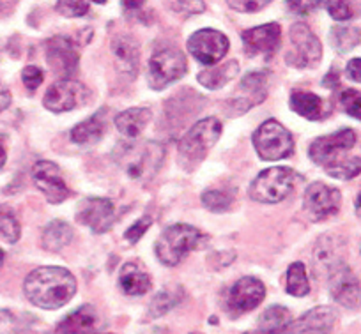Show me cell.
<instances>
[{
    "instance_id": "cell-1",
    "label": "cell",
    "mask_w": 361,
    "mask_h": 334,
    "mask_svg": "<svg viewBox=\"0 0 361 334\" xmlns=\"http://www.w3.org/2000/svg\"><path fill=\"white\" fill-rule=\"evenodd\" d=\"M23 292L37 308L59 309L75 297L76 280L64 267H37L23 281Z\"/></svg>"
},
{
    "instance_id": "cell-2",
    "label": "cell",
    "mask_w": 361,
    "mask_h": 334,
    "mask_svg": "<svg viewBox=\"0 0 361 334\" xmlns=\"http://www.w3.org/2000/svg\"><path fill=\"white\" fill-rule=\"evenodd\" d=\"M221 135V123L216 117H207L190 128L179 142V165L192 172L206 159Z\"/></svg>"
},
{
    "instance_id": "cell-3",
    "label": "cell",
    "mask_w": 361,
    "mask_h": 334,
    "mask_svg": "<svg viewBox=\"0 0 361 334\" xmlns=\"http://www.w3.org/2000/svg\"><path fill=\"white\" fill-rule=\"evenodd\" d=\"M116 159L135 180H149L156 175L165 159V149L158 142L147 144H121L116 149Z\"/></svg>"
},
{
    "instance_id": "cell-4",
    "label": "cell",
    "mask_w": 361,
    "mask_h": 334,
    "mask_svg": "<svg viewBox=\"0 0 361 334\" xmlns=\"http://www.w3.org/2000/svg\"><path fill=\"white\" fill-rule=\"evenodd\" d=\"M200 239L202 234L199 228L186 223H176L172 227L165 228L156 241V256L163 266H179L186 255L199 246Z\"/></svg>"
},
{
    "instance_id": "cell-5",
    "label": "cell",
    "mask_w": 361,
    "mask_h": 334,
    "mask_svg": "<svg viewBox=\"0 0 361 334\" xmlns=\"http://www.w3.org/2000/svg\"><path fill=\"white\" fill-rule=\"evenodd\" d=\"M298 175L289 166H271L260 172L250 186V197L259 204H279L296 186Z\"/></svg>"
},
{
    "instance_id": "cell-6",
    "label": "cell",
    "mask_w": 361,
    "mask_h": 334,
    "mask_svg": "<svg viewBox=\"0 0 361 334\" xmlns=\"http://www.w3.org/2000/svg\"><path fill=\"white\" fill-rule=\"evenodd\" d=\"M253 147L264 161H280L294 152V138L290 131L279 120L269 119L259 126L252 137Z\"/></svg>"
},
{
    "instance_id": "cell-7",
    "label": "cell",
    "mask_w": 361,
    "mask_h": 334,
    "mask_svg": "<svg viewBox=\"0 0 361 334\" xmlns=\"http://www.w3.org/2000/svg\"><path fill=\"white\" fill-rule=\"evenodd\" d=\"M188 71V62L185 54L177 48H161L154 51L149 61L147 80L149 87L154 90H163L173 82L180 80Z\"/></svg>"
},
{
    "instance_id": "cell-8",
    "label": "cell",
    "mask_w": 361,
    "mask_h": 334,
    "mask_svg": "<svg viewBox=\"0 0 361 334\" xmlns=\"http://www.w3.org/2000/svg\"><path fill=\"white\" fill-rule=\"evenodd\" d=\"M293 50L286 55L287 64L298 69H312L322 61V44L305 23H294L289 30Z\"/></svg>"
},
{
    "instance_id": "cell-9",
    "label": "cell",
    "mask_w": 361,
    "mask_h": 334,
    "mask_svg": "<svg viewBox=\"0 0 361 334\" xmlns=\"http://www.w3.org/2000/svg\"><path fill=\"white\" fill-rule=\"evenodd\" d=\"M356 133L349 128H343V130L335 131L331 135L315 138L308 149V156L315 165H321L326 168V166L347 158L345 152L356 145Z\"/></svg>"
},
{
    "instance_id": "cell-10",
    "label": "cell",
    "mask_w": 361,
    "mask_h": 334,
    "mask_svg": "<svg viewBox=\"0 0 361 334\" xmlns=\"http://www.w3.org/2000/svg\"><path fill=\"white\" fill-rule=\"evenodd\" d=\"M90 90L76 80H59L50 89L47 90L43 97V106L54 113L62 111H71L76 106H82L89 101Z\"/></svg>"
},
{
    "instance_id": "cell-11",
    "label": "cell",
    "mask_w": 361,
    "mask_h": 334,
    "mask_svg": "<svg viewBox=\"0 0 361 334\" xmlns=\"http://www.w3.org/2000/svg\"><path fill=\"white\" fill-rule=\"evenodd\" d=\"M76 221L89 227L92 234H105L116 221V205L102 197H87L76 207Z\"/></svg>"
},
{
    "instance_id": "cell-12",
    "label": "cell",
    "mask_w": 361,
    "mask_h": 334,
    "mask_svg": "<svg viewBox=\"0 0 361 334\" xmlns=\"http://www.w3.org/2000/svg\"><path fill=\"white\" fill-rule=\"evenodd\" d=\"M264 297H266V287L262 281L253 276H245L235 281L228 290L225 308L228 315L235 318L255 309L264 301Z\"/></svg>"
},
{
    "instance_id": "cell-13",
    "label": "cell",
    "mask_w": 361,
    "mask_h": 334,
    "mask_svg": "<svg viewBox=\"0 0 361 334\" xmlns=\"http://www.w3.org/2000/svg\"><path fill=\"white\" fill-rule=\"evenodd\" d=\"M188 51L195 61L204 66H213L227 55L231 43L224 32L214 29H202L192 34L188 39Z\"/></svg>"
},
{
    "instance_id": "cell-14",
    "label": "cell",
    "mask_w": 361,
    "mask_h": 334,
    "mask_svg": "<svg viewBox=\"0 0 361 334\" xmlns=\"http://www.w3.org/2000/svg\"><path fill=\"white\" fill-rule=\"evenodd\" d=\"M342 204V194L336 187L324 183H312L305 191L303 207L314 221L335 216Z\"/></svg>"
},
{
    "instance_id": "cell-15",
    "label": "cell",
    "mask_w": 361,
    "mask_h": 334,
    "mask_svg": "<svg viewBox=\"0 0 361 334\" xmlns=\"http://www.w3.org/2000/svg\"><path fill=\"white\" fill-rule=\"evenodd\" d=\"M44 51H47V62L59 80H69L75 75L80 57L71 39L64 36L50 37L44 44Z\"/></svg>"
},
{
    "instance_id": "cell-16",
    "label": "cell",
    "mask_w": 361,
    "mask_h": 334,
    "mask_svg": "<svg viewBox=\"0 0 361 334\" xmlns=\"http://www.w3.org/2000/svg\"><path fill=\"white\" fill-rule=\"evenodd\" d=\"M32 179L37 190L50 204H61L69 197V190L62 179L61 168L51 161H37L32 166Z\"/></svg>"
},
{
    "instance_id": "cell-17",
    "label": "cell",
    "mask_w": 361,
    "mask_h": 334,
    "mask_svg": "<svg viewBox=\"0 0 361 334\" xmlns=\"http://www.w3.org/2000/svg\"><path fill=\"white\" fill-rule=\"evenodd\" d=\"M329 292H331V297L345 308L353 309L360 304V281H357L356 274L345 266V262L340 264L329 273Z\"/></svg>"
},
{
    "instance_id": "cell-18",
    "label": "cell",
    "mask_w": 361,
    "mask_h": 334,
    "mask_svg": "<svg viewBox=\"0 0 361 334\" xmlns=\"http://www.w3.org/2000/svg\"><path fill=\"white\" fill-rule=\"evenodd\" d=\"M241 92H245L246 96H238L232 101L227 103V110H234L231 113V117L243 116L252 106L262 103L267 97V75L266 73H248L245 78L241 80V85H239Z\"/></svg>"
},
{
    "instance_id": "cell-19",
    "label": "cell",
    "mask_w": 361,
    "mask_h": 334,
    "mask_svg": "<svg viewBox=\"0 0 361 334\" xmlns=\"http://www.w3.org/2000/svg\"><path fill=\"white\" fill-rule=\"evenodd\" d=\"M280 37H282V27L276 22L253 27L241 34L243 47L250 57L259 54H273L280 47Z\"/></svg>"
},
{
    "instance_id": "cell-20",
    "label": "cell",
    "mask_w": 361,
    "mask_h": 334,
    "mask_svg": "<svg viewBox=\"0 0 361 334\" xmlns=\"http://www.w3.org/2000/svg\"><path fill=\"white\" fill-rule=\"evenodd\" d=\"M338 313L329 306H315L293 322L286 334H331Z\"/></svg>"
},
{
    "instance_id": "cell-21",
    "label": "cell",
    "mask_w": 361,
    "mask_h": 334,
    "mask_svg": "<svg viewBox=\"0 0 361 334\" xmlns=\"http://www.w3.org/2000/svg\"><path fill=\"white\" fill-rule=\"evenodd\" d=\"M98 313L94 306L85 304L76 308L59 322L55 334H96L98 330Z\"/></svg>"
},
{
    "instance_id": "cell-22",
    "label": "cell",
    "mask_w": 361,
    "mask_h": 334,
    "mask_svg": "<svg viewBox=\"0 0 361 334\" xmlns=\"http://www.w3.org/2000/svg\"><path fill=\"white\" fill-rule=\"evenodd\" d=\"M112 51L117 68L128 78H135L138 62H140V47L131 36H119L112 41Z\"/></svg>"
},
{
    "instance_id": "cell-23",
    "label": "cell",
    "mask_w": 361,
    "mask_h": 334,
    "mask_svg": "<svg viewBox=\"0 0 361 334\" xmlns=\"http://www.w3.org/2000/svg\"><path fill=\"white\" fill-rule=\"evenodd\" d=\"M293 322V313L286 306L273 304L264 309L262 315L257 320L255 329L248 330L245 334H286Z\"/></svg>"
},
{
    "instance_id": "cell-24",
    "label": "cell",
    "mask_w": 361,
    "mask_h": 334,
    "mask_svg": "<svg viewBox=\"0 0 361 334\" xmlns=\"http://www.w3.org/2000/svg\"><path fill=\"white\" fill-rule=\"evenodd\" d=\"M290 108L298 116L305 117L308 120H321L329 116L328 104L324 99L314 92H305V90H294L290 94Z\"/></svg>"
},
{
    "instance_id": "cell-25",
    "label": "cell",
    "mask_w": 361,
    "mask_h": 334,
    "mask_svg": "<svg viewBox=\"0 0 361 334\" xmlns=\"http://www.w3.org/2000/svg\"><path fill=\"white\" fill-rule=\"evenodd\" d=\"M106 124H109V120H106V108H102L98 113L90 116L83 123L76 124L71 130V133H69V137H71V142H75L78 145L96 144L105 135Z\"/></svg>"
},
{
    "instance_id": "cell-26",
    "label": "cell",
    "mask_w": 361,
    "mask_h": 334,
    "mask_svg": "<svg viewBox=\"0 0 361 334\" xmlns=\"http://www.w3.org/2000/svg\"><path fill=\"white\" fill-rule=\"evenodd\" d=\"M152 119V111L149 108H130V110L121 111L116 117V128L123 137L128 140H135L142 135V131L147 128Z\"/></svg>"
},
{
    "instance_id": "cell-27",
    "label": "cell",
    "mask_w": 361,
    "mask_h": 334,
    "mask_svg": "<svg viewBox=\"0 0 361 334\" xmlns=\"http://www.w3.org/2000/svg\"><path fill=\"white\" fill-rule=\"evenodd\" d=\"M119 287L126 295H144L151 290L152 281L140 264H124L119 274Z\"/></svg>"
},
{
    "instance_id": "cell-28",
    "label": "cell",
    "mask_w": 361,
    "mask_h": 334,
    "mask_svg": "<svg viewBox=\"0 0 361 334\" xmlns=\"http://www.w3.org/2000/svg\"><path fill=\"white\" fill-rule=\"evenodd\" d=\"M73 235H75V232L68 223L62 221V219H54L44 227L41 245L47 252H61L66 246L71 245Z\"/></svg>"
},
{
    "instance_id": "cell-29",
    "label": "cell",
    "mask_w": 361,
    "mask_h": 334,
    "mask_svg": "<svg viewBox=\"0 0 361 334\" xmlns=\"http://www.w3.org/2000/svg\"><path fill=\"white\" fill-rule=\"evenodd\" d=\"M239 73V62L238 61H228L225 64L216 66V68L204 69V71L199 73L197 80H199L200 85H204L209 90H218L221 87L227 85L228 82L238 76Z\"/></svg>"
},
{
    "instance_id": "cell-30",
    "label": "cell",
    "mask_w": 361,
    "mask_h": 334,
    "mask_svg": "<svg viewBox=\"0 0 361 334\" xmlns=\"http://www.w3.org/2000/svg\"><path fill=\"white\" fill-rule=\"evenodd\" d=\"M314 259L317 267H322L326 273H331L335 267H338L340 264H343L342 256H340L338 246H336V241L333 239V235H324L321 241L315 246Z\"/></svg>"
},
{
    "instance_id": "cell-31",
    "label": "cell",
    "mask_w": 361,
    "mask_h": 334,
    "mask_svg": "<svg viewBox=\"0 0 361 334\" xmlns=\"http://www.w3.org/2000/svg\"><path fill=\"white\" fill-rule=\"evenodd\" d=\"M361 30L353 25H335L329 30V43L338 54H349L360 44Z\"/></svg>"
},
{
    "instance_id": "cell-32",
    "label": "cell",
    "mask_w": 361,
    "mask_h": 334,
    "mask_svg": "<svg viewBox=\"0 0 361 334\" xmlns=\"http://www.w3.org/2000/svg\"><path fill=\"white\" fill-rule=\"evenodd\" d=\"M183 301V288L180 287H169L159 290L158 294L152 297L151 306H149V316L158 318L169 313L170 309L176 308L179 302Z\"/></svg>"
},
{
    "instance_id": "cell-33",
    "label": "cell",
    "mask_w": 361,
    "mask_h": 334,
    "mask_svg": "<svg viewBox=\"0 0 361 334\" xmlns=\"http://www.w3.org/2000/svg\"><path fill=\"white\" fill-rule=\"evenodd\" d=\"M286 290L294 297H305L310 294V283H308L307 267L301 262L290 264L286 276Z\"/></svg>"
},
{
    "instance_id": "cell-34",
    "label": "cell",
    "mask_w": 361,
    "mask_h": 334,
    "mask_svg": "<svg viewBox=\"0 0 361 334\" xmlns=\"http://www.w3.org/2000/svg\"><path fill=\"white\" fill-rule=\"evenodd\" d=\"M22 235L20 221L15 211L8 205H0V239L9 245H15Z\"/></svg>"
},
{
    "instance_id": "cell-35",
    "label": "cell",
    "mask_w": 361,
    "mask_h": 334,
    "mask_svg": "<svg viewBox=\"0 0 361 334\" xmlns=\"http://www.w3.org/2000/svg\"><path fill=\"white\" fill-rule=\"evenodd\" d=\"M324 170L333 179L350 180L361 173V158H357V156H347V158L326 166Z\"/></svg>"
},
{
    "instance_id": "cell-36",
    "label": "cell",
    "mask_w": 361,
    "mask_h": 334,
    "mask_svg": "<svg viewBox=\"0 0 361 334\" xmlns=\"http://www.w3.org/2000/svg\"><path fill=\"white\" fill-rule=\"evenodd\" d=\"M202 204L211 212H224L232 205V194L221 190H207L202 193Z\"/></svg>"
},
{
    "instance_id": "cell-37",
    "label": "cell",
    "mask_w": 361,
    "mask_h": 334,
    "mask_svg": "<svg viewBox=\"0 0 361 334\" xmlns=\"http://www.w3.org/2000/svg\"><path fill=\"white\" fill-rule=\"evenodd\" d=\"M90 0H59L55 9L66 18H80L89 13Z\"/></svg>"
},
{
    "instance_id": "cell-38",
    "label": "cell",
    "mask_w": 361,
    "mask_h": 334,
    "mask_svg": "<svg viewBox=\"0 0 361 334\" xmlns=\"http://www.w3.org/2000/svg\"><path fill=\"white\" fill-rule=\"evenodd\" d=\"M340 104L347 116L354 117L361 123V92L354 89H345L340 94Z\"/></svg>"
},
{
    "instance_id": "cell-39",
    "label": "cell",
    "mask_w": 361,
    "mask_h": 334,
    "mask_svg": "<svg viewBox=\"0 0 361 334\" xmlns=\"http://www.w3.org/2000/svg\"><path fill=\"white\" fill-rule=\"evenodd\" d=\"M326 9H328V15L336 22H347L354 16L353 6L349 4V0H328Z\"/></svg>"
},
{
    "instance_id": "cell-40",
    "label": "cell",
    "mask_w": 361,
    "mask_h": 334,
    "mask_svg": "<svg viewBox=\"0 0 361 334\" xmlns=\"http://www.w3.org/2000/svg\"><path fill=\"white\" fill-rule=\"evenodd\" d=\"M273 0H227V4L238 13H259Z\"/></svg>"
},
{
    "instance_id": "cell-41",
    "label": "cell",
    "mask_w": 361,
    "mask_h": 334,
    "mask_svg": "<svg viewBox=\"0 0 361 334\" xmlns=\"http://www.w3.org/2000/svg\"><path fill=\"white\" fill-rule=\"evenodd\" d=\"M173 11L180 16H193L206 11L204 0H177L173 4Z\"/></svg>"
},
{
    "instance_id": "cell-42",
    "label": "cell",
    "mask_w": 361,
    "mask_h": 334,
    "mask_svg": "<svg viewBox=\"0 0 361 334\" xmlns=\"http://www.w3.org/2000/svg\"><path fill=\"white\" fill-rule=\"evenodd\" d=\"M152 219L149 218V216H145V218L138 219V221H135L133 225H131L130 228H128L126 232H124V239H126L128 242H131V245H135V242L140 241L142 237H144L145 232L149 230V227H151Z\"/></svg>"
},
{
    "instance_id": "cell-43",
    "label": "cell",
    "mask_w": 361,
    "mask_h": 334,
    "mask_svg": "<svg viewBox=\"0 0 361 334\" xmlns=\"http://www.w3.org/2000/svg\"><path fill=\"white\" fill-rule=\"evenodd\" d=\"M22 80L23 85H25L30 92H34L36 89H39V85L44 80L43 69L37 68V66H27L22 71Z\"/></svg>"
},
{
    "instance_id": "cell-44",
    "label": "cell",
    "mask_w": 361,
    "mask_h": 334,
    "mask_svg": "<svg viewBox=\"0 0 361 334\" xmlns=\"http://www.w3.org/2000/svg\"><path fill=\"white\" fill-rule=\"evenodd\" d=\"M20 322L9 309H0V334H18Z\"/></svg>"
},
{
    "instance_id": "cell-45",
    "label": "cell",
    "mask_w": 361,
    "mask_h": 334,
    "mask_svg": "<svg viewBox=\"0 0 361 334\" xmlns=\"http://www.w3.org/2000/svg\"><path fill=\"white\" fill-rule=\"evenodd\" d=\"M322 4V0H287V6L296 15H308L317 6Z\"/></svg>"
},
{
    "instance_id": "cell-46",
    "label": "cell",
    "mask_w": 361,
    "mask_h": 334,
    "mask_svg": "<svg viewBox=\"0 0 361 334\" xmlns=\"http://www.w3.org/2000/svg\"><path fill=\"white\" fill-rule=\"evenodd\" d=\"M345 75L347 78L353 80V82L361 83V58H353V61H349V64H347L345 68Z\"/></svg>"
},
{
    "instance_id": "cell-47",
    "label": "cell",
    "mask_w": 361,
    "mask_h": 334,
    "mask_svg": "<svg viewBox=\"0 0 361 334\" xmlns=\"http://www.w3.org/2000/svg\"><path fill=\"white\" fill-rule=\"evenodd\" d=\"M9 104H11V90L0 80V111L8 110Z\"/></svg>"
},
{
    "instance_id": "cell-48",
    "label": "cell",
    "mask_w": 361,
    "mask_h": 334,
    "mask_svg": "<svg viewBox=\"0 0 361 334\" xmlns=\"http://www.w3.org/2000/svg\"><path fill=\"white\" fill-rule=\"evenodd\" d=\"M338 82H340V73H338V69H329V73L328 75L324 76V80H322V85L324 87H328V89H335L336 85H338Z\"/></svg>"
},
{
    "instance_id": "cell-49",
    "label": "cell",
    "mask_w": 361,
    "mask_h": 334,
    "mask_svg": "<svg viewBox=\"0 0 361 334\" xmlns=\"http://www.w3.org/2000/svg\"><path fill=\"white\" fill-rule=\"evenodd\" d=\"M121 4L128 11H135V9H140L145 4V0H121Z\"/></svg>"
},
{
    "instance_id": "cell-50",
    "label": "cell",
    "mask_w": 361,
    "mask_h": 334,
    "mask_svg": "<svg viewBox=\"0 0 361 334\" xmlns=\"http://www.w3.org/2000/svg\"><path fill=\"white\" fill-rule=\"evenodd\" d=\"M6 159H8V154H6V149L0 145V168L6 165Z\"/></svg>"
},
{
    "instance_id": "cell-51",
    "label": "cell",
    "mask_w": 361,
    "mask_h": 334,
    "mask_svg": "<svg viewBox=\"0 0 361 334\" xmlns=\"http://www.w3.org/2000/svg\"><path fill=\"white\" fill-rule=\"evenodd\" d=\"M356 212H357V214H361V190H360V193H357V197H356Z\"/></svg>"
},
{
    "instance_id": "cell-52",
    "label": "cell",
    "mask_w": 361,
    "mask_h": 334,
    "mask_svg": "<svg viewBox=\"0 0 361 334\" xmlns=\"http://www.w3.org/2000/svg\"><path fill=\"white\" fill-rule=\"evenodd\" d=\"M2 262H4V252L0 248V266H2Z\"/></svg>"
},
{
    "instance_id": "cell-53",
    "label": "cell",
    "mask_w": 361,
    "mask_h": 334,
    "mask_svg": "<svg viewBox=\"0 0 361 334\" xmlns=\"http://www.w3.org/2000/svg\"><path fill=\"white\" fill-rule=\"evenodd\" d=\"M92 2H96V4H105L106 0H92Z\"/></svg>"
},
{
    "instance_id": "cell-54",
    "label": "cell",
    "mask_w": 361,
    "mask_h": 334,
    "mask_svg": "<svg viewBox=\"0 0 361 334\" xmlns=\"http://www.w3.org/2000/svg\"><path fill=\"white\" fill-rule=\"evenodd\" d=\"M192 334H200V333H192Z\"/></svg>"
}]
</instances>
